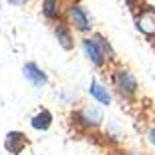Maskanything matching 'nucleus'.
Instances as JSON below:
<instances>
[{
  "label": "nucleus",
  "instance_id": "423d86ee",
  "mask_svg": "<svg viewBox=\"0 0 155 155\" xmlns=\"http://www.w3.org/2000/svg\"><path fill=\"white\" fill-rule=\"evenodd\" d=\"M26 145V139H24V135L22 133H18V131H10L8 135H6V143H4V147L10 153H20L22 151V147Z\"/></svg>",
  "mask_w": 155,
  "mask_h": 155
},
{
  "label": "nucleus",
  "instance_id": "9b49d317",
  "mask_svg": "<svg viewBox=\"0 0 155 155\" xmlns=\"http://www.w3.org/2000/svg\"><path fill=\"white\" fill-rule=\"evenodd\" d=\"M42 12H45L46 18H57L58 16V2H54V0H46L45 4H42Z\"/></svg>",
  "mask_w": 155,
  "mask_h": 155
},
{
  "label": "nucleus",
  "instance_id": "1a4fd4ad",
  "mask_svg": "<svg viewBox=\"0 0 155 155\" xmlns=\"http://www.w3.org/2000/svg\"><path fill=\"white\" fill-rule=\"evenodd\" d=\"M54 32H57V38H58V42H61V46L63 48H73V38H71V32L67 30V26L64 24H58L57 28H54Z\"/></svg>",
  "mask_w": 155,
  "mask_h": 155
},
{
  "label": "nucleus",
  "instance_id": "f257e3e1",
  "mask_svg": "<svg viewBox=\"0 0 155 155\" xmlns=\"http://www.w3.org/2000/svg\"><path fill=\"white\" fill-rule=\"evenodd\" d=\"M137 28L145 35L153 36L155 35V8H143L137 16Z\"/></svg>",
  "mask_w": 155,
  "mask_h": 155
},
{
  "label": "nucleus",
  "instance_id": "20e7f679",
  "mask_svg": "<svg viewBox=\"0 0 155 155\" xmlns=\"http://www.w3.org/2000/svg\"><path fill=\"white\" fill-rule=\"evenodd\" d=\"M115 85L121 93H125V95H133L135 89H137V81L133 79L131 73H127V71H119L115 75Z\"/></svg>",
  "mask_w": 155,
  "mask_h": 155
},
{
  "label": "nucleus",
  "instance_id": "f8f14e48",
  "mask_svg": "<svg viewBox=\"0 0 155 155\" xmlns=\"http://www.w3.org/2000/svg\"><path fill=\"white\" fill-rule=\"evenodd\" d=\"M149 139H151V143L155 145V129H151V131H149Z\"/></svg>",
  "mask_w": 155,
  "mask_h": 155
},
{
  "label": "nucleus",
  "instance_id": "f03ea898",
  "mask_svg": "<svg viewBox=\"0 0 155 155\" xmlns=\"http://www.w3.org/2000/svg\"><path fill=\"white\" fill-rule=\"evenodd\" d=\"M69 16H71L73 24H75L79 30H89V28H91V20H89V14H87V10L83 8V6L73 4V6L69 8Z\"/></svg>",
  "mask_w": 155,
  "mask_h": 155
},
{
  "label": "nucleus",
  "instance_id": "0eeeda50",
  "mask_svg": "<svg viewBox=\"0 0 155 155\" xmlns=\"http://www.w3.org/2000/svg\"><path fill=\"white\" fill-rule=\"evenodd\" d=\"M89 91H91V95L97 99L99 103H103V105L111 103V95L107 93V89H105L103 85H99L97 81H93V83H91V89H89Z\"/></svg>",
  "mask_w": 155,
  "mask_h": 155
},
{
  "label": "nucleus",
  "instance_id": "6e6552de",
  "mask_svg": "<svg viewBox=\"0 0 155 155\" xmlns=\"http://www.w3.org/2000/svg\"><path fill=\"white\" fill-rule=\"evenodd\" d=\"M51 121H52V115L48 111H40L36 117H32V127L38 129V131H45V129L51 127Z\"/></svg>",
  "mask_w": 155,
  "mask_h": 155
},
{
  "label": "nucleus",
  "instance_id": "7ed1b4c3",
  "mask_svg": "<svg viewBox=\"0 0 155 155\" xmlns=\"http://www.w3.org/2000/svg\"><path fill=\"white\" fill-rule=\"evenodd\" d=\"M83 48H85L87 57L93 61V64L101 67V64L105 63V52H103V48L99 46V42H97L95 38H87V40H83Z\"/></svg>",
  "mask_w": 155,
  "mask_h": 155
},
{
  "label": "nucleus",
  "instance_id": "ddd939ff",
  "mask_svg": "<svg viewBox=\"0 0 155 155\" xmlns=\"http://www.w3.org/2000/svg\"><path fill=\"white\" fill-rule=\"evenodd\" d=\"M127 155H141V153H127Z\"/></svg>",
  "mask_w": 155,
  "mask_h": 155
},
{
  "label": "nucleus",
  "instance_id": "39448f33",
  "mask_svg": "<svg viewBox=\"0 0 155 155\" xmlns=\"http://www.w3.org/2000/svg\"><path fill=\"white\" fill-rule=\"evenodd\" d=\"M24 77H26V79H28L35 87H42V85H46V75L38 69V67H36L35 63L24 64Z\"/></svg>",
  "mask_w": 155,
  "mask_h": 155
},
{
  "label": "nucleus",
  "instance_id": "9d476101",
  "mask_svg": "<svg viewBox=\"0 0 155 155\" xmlns=\"http://www.w3.org/2000/svg\"><path fill=\"white\" fill-rule=\"evenodd\" d=\"M101 111L99 109H85L81 113V121L85 123V125H99L101 123Z\"/></svg>",
  "mask_w": 155,
  "mask_h": 155
}]
</instances>
